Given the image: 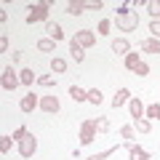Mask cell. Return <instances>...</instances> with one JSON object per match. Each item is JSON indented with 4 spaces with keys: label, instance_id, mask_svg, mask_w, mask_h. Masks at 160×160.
Wrapping results in <instances>:
<instances>
[{
    "label": "cell",
    "instance_id": "1",
    "mask_svg": "<svg viewBox=\"0 0 160 160\" xmlns=\"http://www.w3.org/2000/svg\"><path fill=\"white\" fill-rule=\"evenodd\" d=\"M118 29H123V32H133V29L139 27V16H136V11H131L128 6H120L118 8Z\"/></svg>",
    "mask_w": 160,
    "mask_h": 160
},
{
    "label": "cell",
    "instance_id": "2",
    "mask_svg": "<svg viewBox=\"0 0 160 160\" xmlns=\"http://www.w3.org/2000/svg\"><path fill=\"white\" fill-rule=\"evenodd\" d=\"M46 19H48V3H35V6H29L27 24H35V22H46Z\"/></svg>",
    "mask_w": 160,
    "mask_h": 160
},
{
    "label": "cell",
    "instance_id": "3",
    "mask_svg": "<svg viewBox=\"0 0 160 160\" xmlns=\"http://www.w3.org/2000/svg\"><path fill=\"white\" fill-rule=\"evenodd\" d=\"M96 139V120H83L80 126V144H91Z\"/></svg>",
    "mask_w": 160,
    "mask_h": 160
},
{
    "label": "cell",
    "instance_id": "4",
    "mask_svg": "<svg viewBox=\"0 0 160 160\" xmlns=\"http://www.w3.org/2000/svg\"><path fill=\"white\" fill-rule=\"evenodd\" d=\"M35 149H38V139H35L32 133H27V136H24L22 142H19V155L29 160V158L35 155Z\"/></svg>",
    "mask_w": 160,
    "mask_h": 160
},
{
    "label": "cell",
    "instance_id": "5",
    "mask_svg": "<svg viewBox=\"0 0 160 160\" xmlns=\"http://www.w3.org/2000/svg\"><path fill=\"white\" fill-rule=\"evenodd\" d=\"M0 83H3V88H6V91H13L22 80H19V72H13L11 67H6V69H3V80H0Z\"/></svg>",
    "mask_w": 160,
    "mask_h": 160
},
{
    "label": "cell",
    "instance_id": "6",
    "mask_svg": "<svg viewBox=\"0 0 160 160\" xmlns=\"http://www.w3.org/2000/svg\"><path fill=\"white\" fill-rule=\"evenodd\" d=\"M75 43H80L83 48H88V46L96 43V35H93L91 29H78V32H75Z\"/></svg>",
    "mask_w": 160,
    "mask_h": 160
},
{
    "label": "cell",
    "instance_id": "7",
    "mask_svg": "<svg viewBox=\"0 0 160 160\" xmlns=\"http://www.w3.org/2000/svg\"><path fill=\"white\" fill-rule=\"evenodd\" d=\"M128 102H131V91H128V88H118V91H115V96H112V107L120 109L123 104H128Z\"/></svg>",
    "mask_w": 160,
    "mask_h": 160
},
{
    "label": "cell",
    "instance_id": "8",
    "mask_svg": "<svg viewBox=\"0 0 160 160\" xmlns=\"http://www.w3.org/2000/svg\"><path fill=\"white\" fill-rule=\"evenodd\" d=\"M40 109L48 112V115L59 112V99H56V96H40Z\"/></svg>",
    "mask_w": 160,
    "mask_h": 160
},
{
    "label": "cell",
    "instance_id": "9",
    "mask_svg": "<svg viewBox=\"0 0 160 160\" xmlns=\"http://www.w3.org/2000/svg\"><path fill=\"white\" fill-rule=\"evenodd\" d=\"M35 107H40V99L35 96V93H27V96H22V102H19V109H22V112H32Z\"/></svg>",
    "mask_w": 160,
    "mask_h": 160
},
{
    "label": "cell",
    "instance_id": "10",
    "mask_svg": "<svg viewBox=\"0 0 160 160\" xmlns=\"http://www.w3.org/2000/svg\"><path fill=\"white\" fill-rule=\"evenodd\" d=\"M112 51L126 59V53H131V43H128L126 38H118V40H112Z\"/></svg>",
    "mask_w": 160,
    "mask_h": 160
},
{
    "label": "cell",
    "instance_id": "11",
    "mask_svg": "<svg viewBox=\"0 0 160 160\" xmlns=\"http://www.w3.org/2000/svg\"><path fill=\"white\" fill-rule=\"evenodd\" d=\"M128 109H131V118H133V120H136V118H144V104H142V99H139V96H131Z\"/></svg>",
    "mask_w": 160,
    "mask_h": 160
},
{
    "label": "cell",
    "instance_id": "12",
    "mask_svg": "<svg viewBox=\"0 0 160 160\" xmlns=\"http://www.w3.org/2000/svg\"><path fill=\"white\" fill-rule=\"evenodd\" d=\"M139 51H147V53H160V40H155V38L142 40V43H139Z\"/></svg>",
    "mask_w": 160,
    "mask_h": 160
},
{
    "label": "cell",
    "instance_id": "13",
    "mask_svg": "<svg viewBox=\"0 0 160 160\" xmlns=\"http://www.w3.org/2000/svg\"><path fill=\"white\" fill-rule=\"evenodd\" d=\"M126 147H128V152H131V160H149V152L142 149V147H136L133 142H128Z\"/></svg>",
    "mask_w": 160,
    "mask_h": 160
},
{
    "label": "cell",
    "instance_id": "14",
    "mask_svg": "<svg viewBox=\"0 0 160 160\" xmlns=\"http://www.w3.org/2000/svg\"><path fill=\"white\" fill-rule=\"evenodd\" d=\"M46 32H48V38H51V40H56V43H59V40L64 38V32H62V27H59L56 22H48V24H46Z\"/></svg>",
    "mask_w": 160,
    "mask_h": 160
},
{
    "label": "cell",
    "instance_id": "15",
    "mask_svg": "<svg viewBox=\"0 0 160 160\" xmlns=\"http://www.w3.org/2000/svg\"><path fill=\"white\" fill-rule=\"evenodd\" d=\"M38 51H43V53H53V51H56V40H51V38H40V40H38Z\"/></svg>",
    "mask_w": 160,
    "mask_h": 160
},
{
    "label": "cell",
    "instance_id": "16",
    "mask_svg": "<svg viewBox=\"0 0 160 160\" xmlns=\"http://www.w3.org/2000/svg\"><path fill=\"white\" fill-rule=\"evenodd\" d=\"M69 53H72V59H75L78 64L86 59V53H83V46H80V43H75V38L69 40Z\"/></svg>",
    "mask_w": 160,
    "mask_h": 160
},
{
    "label": "cell",
    "instance_id": "17",
    "mask_svg": "<svg viewBox=\"0 0 160 160\" xmlns=\"http://www.w3.org/2000/svg\"><path fill=\"white\" fill-rule=\"evenodd\" d=\"M83 8H86V3H83V0H69V3H67V13H72V16H80V13H83Z\"/></svg>",
    "mask_w": 160,
    "mask_h": 160
},
{
    "label": "cell",
    "instance_id": "18",
    "mask_svg": "<svg viewBox=\"0 0 160 160\" xmlns=\"http://www.w3.org/2000/svg\"><path fill=\"white\" fill-rule=\"evenodd\" d=\"M69 96H72V102H88V91H83L78 86H69Z\"/></svg>",
    "mask_w": 160,
    "mask_h": 160
},
{
    "label": "cell",
    "instance_id": "19",
    "mask_svg": "<svg viewBox=\"0 0 160 160\" xmlns=\"http://www.w3.org/2000/svg\"><path fill=\"white\" fill-rule=\"evenodd\" d=\"M144 8H147V13L152 19L160 16V0H144Z\"/></svg>",
    "mask_w": 160,
    "mask_h": 160
},
{
    "label": "cell",
    "instance_id": "20",
    "mask_svg": "<svg viewBox=\"0 0 160 160\" xmlns=\"http://www.w3.org/2000/svg\"><path fill=\"white\" fill-rule=\"evenodd\" d=\"M123 64H126V69H136L139 64H142V59H139V53H126V59H123Z\"/></svg>",
    "mask_w": 160,
    "mask_h": 160
},
{
    "label": "cell",
    "instance_id": "21",
    "mask_svg": "<svg viewBox=\"0 0 160 160\" xmlns=\"http://www.w3.org/2000/svg\"><path fill=\"white\" fill-rule=\"evenodd\" d=\"M133 128H136L139 133H149V128H152V126H149L147 118H136V120H133Z\"/></svg>",
    "mask_w": 160,
    "mask_h": 160
},
{
    "label": "cell",
    "instance_id": "22",
    "mask_svg": "<svg viewBox=\"0 0 160 160\" xmlns=\"http://www.w3.org/2000/svg\"><path fill=\"white\" fill-rule=\"evenodd\" d=\"M51 69H53L56 75H62L64 69H67V62H64L62 56H53V59H51Z\"/></svg>",
    "mask_w": 160,
    "mask_h": 160
},
{
    "label": "cell",
    "instance_id": "23",
    "mask_svg": "<svg viewBox=\"0 0 160 160\" xmlns=\"http://www.w3.org/2000/svg\"><path fill=\"white\" fill-rule=\"evenodd\" d=\"M19 80H22L24 86H32V83H35L38 78H35V72H32V69H22V72H19Z\"/></svg>",
    "mask_w": 160,
    "mask_h": 160
},
{
    "label": "cell",
    "instance_id": "24",
    "mask_svg": "<svg viewBox=\"0 0 160 160\" xmlns=\"http://www.w3.org/2000/svg\"><path fill=\"white\" fill-rule=\"evenodd\" d=\"M118 152V147H109V149H104V152H96V155H91V158H86V160H107L109 155H115Z\"/></svg>",
    "mask_w": 160,
    "mask_h": 160
},
{
    "label": "cell",
    "instance_id": "25",
    "mask_svg": "<svg viewBox=\"0 0 160 160\" xmlns=\"http://www.w3.org/2000/svg\"><path fill=\"white\" fill-rule=\"evenodd\" d=\"M11 144H13V136H0V152L8 155L11 152Z\"/></svg>",
    "mask_w": 160,
    "mask_h": 160
},
{
    "label": "cell",
    "instance_id": "26",
    "mask_svg": "<svg viewBox=\"0 0 160 160\" xmlns=\"http://www.w3.org/2000/svg\"><path fill=\"white\" fill-rule=\"evenodd\" d=\"M144 115L152 118V120H160V104H149V107L144 109Z\"/></svg>",
    "mask_w": 160,
    "mask_h": 160
},
{
    "label": "cell",
    "instance_id": "27",
    "mask_svg": "<svg viewBox=\"0 0 160 160\" xmlns=\"http://www.w3.org/2000/svg\"><path fill=\"white\" fill-rule=\"evenodd\" d=\"M120 136L126 139V142H131V139L136 136V128H133V126H123V128H120Z\"/></svg>",
    "mask_w": 160,
    "mask_h": 160
},
{
    "label": "cell",
    "instance_id": "28",
    "mask_svg": "<svg viewBox=\"0 0 160 160\" xmlns=\"http://www.w3.org/2000/svg\"><path fill=\"white\" fill-rule=\"evenodd\" d=\"M149 35H152L155 40H160V19H152V22H149Z\"/></svg>",
    "mask_w": 160,
    "mask_h": 160
},
{
    "label": "cell",
    "instance_id": "29",
    "mask_svg": "<svg viewBox=\"0 0 160 160\" xmlns=\"http://www.w3.org/2000/svg\"><path fill=\"white\" fill-rule=\"evenodd\" d=\"M88 102L91 104H102V91H99V88H91V91H88Z\"/></svg>",
    "mask_w": 160,
    "mask_h": 160
},
{
    "label": "cell",
    "instance_id": "30",
    "mask_svg": "<svg viewBox=\"0 0 160 160\" xmlns=\"http://www.w3.org/2000/svg\"><path fill=\"white\" fill-rule=\"evenodd\" d=\"M109 29H112V22L109 19H102L99 22V35H109Z\"/></svg>",
    "mask_w": 160,
    "mask_h": 160
},
{
    "label": "cell",
    "instance_id": "31",
    "mask_svg": "<svg viewBox=\"0 0 160 160\" xmlns=\"http://www.w3.org/2000/svg\"><path fill=\"white\" fill-rule=\"evenodd\" d=\"M96 131H109V120L107 118H96Z\"/></svg>",
    "mask_w": 160,
    "mask_h": 160
},
{
    "label": "cell",
    "instance_id": "32",
    "mask_svg": "<svg viewBox=\"0 0 160 160\" xmlns=\"http://www.w3.org/2000/svg\"><path fill=\"white\" fill-rule=\"evenodd\" d=\"M133 72H136L139 78H144V75H149V64H147V62H142V64H139L136 69H133Z\"/></svg>",
    "mask_w": 160,
    "mask_h": 160
},
{
    "label": "cell",
    "instance_id": "33",
    "mask_svg": "<svg viewBox=\"0 0 160 160\" xmlns=\"http://www.w3.org/2000/svg\"><path fill=\"white\" fill-rule=\"evenodd\" d=\"M38 83H40V86H53L56 78H53V75H43V78H38Z\"/></svg>",
    "mask_w": 160,
    "mask_h": 160
},
{
    "label": "cell",
    "instance_id": "34",
    "mask_svg": "<svg viewBox=\"0 0 160 160\" xmlns=\"http://www.w3.org/2000/svg\"><path fill=\"white\" fill-rule=\"evenodd\" d=\"M86 8L88 11H99L102 8V0H86Z\"/></svg>",
    "mask_w": 160,
    "mask_h": 160
},
{
    "label": "cell",
    "instance_id": "35",
    "mask_svg": "<svg viewBox=\"0 0 160 160\" xmlns=\"http://www.w3.org/2000/svg\"><path fill=\"white\" fill-rule=\"evenodd\" d=\"M24 136H27V128H24V126H22V128H16V131H13V139H16V142H22Z\"/></svg>",
    "mask_w": 160,
    "mask_h": 160
},
{
    "label": "cell",
    "instance_id": "36",
    "mask_svg": "<svg viewBox=\"0 0 160 160\" xmlns=\"http://www.w3.org/2000/svg\"><path fill=\"white\" fill-rule=\"evenodd\" d=\"M0 51H3V53L8 51V38H6V35H3V38H0Z\"/></svg>",
    "mask_w": 160,
    "mask_h": 160
},
{
    "label": "cell",
    "instance_id": "37",
    "mask_svg": "<svg viewBox=\"0 0 160 160\" xmlns=\"http://www.w3.org/2000/svg\"><path fill=\"white\" fill-rule=\"evenodd\" d=\"M11 62H22V51H13L11 53Z\"/></svg>",
    "mask_w": 160,
    "mask_h": 160
}]
</instances>
